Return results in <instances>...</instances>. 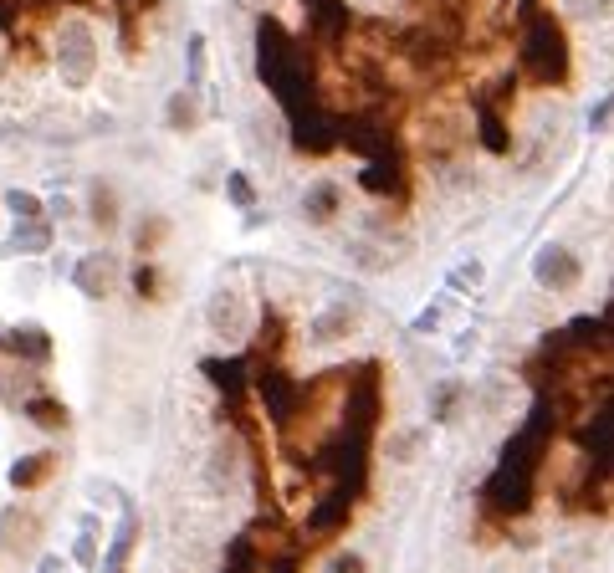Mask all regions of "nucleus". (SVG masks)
Segmentation results:
<instances>
[{"label": "nucleus", "instance_id": "f257e3e1", "mask_svg": "<svg viewBox=\"0 0 614 573\" xmlns=\"http://www.w3.org/2000/svg\"><path fill=\"white\" fill-rule=\"evenodd\" d=\"M522 67L538 82H563L568 77V36L548 11H533L528 31H522Z\"/></svg>", "mask_w": 614, "mask_h": 573}, {"label": "nucleus", "instance_id": "f03ea898", "mask_svg": "<svg viewBox=\"0 0 614 573\" xmlns=\"http://www.w3.org/2000/svg\"><path fill=\"white\" fill-rule=\"evenodd\" d=\"M533 272H538V282H543V287H553V292H574V287H579V277H584L579 256L568 251V246H543Z\"/></svg>", "mask_w": 614, "mask_h": 573}, {"label": "nucleus", "instance_id": "7ed1b4c3", "mask_svg": "<svg viewBox=\"0 0 614 573\" xmlns=\"http://www.w3.org/2000/svg\"><path fill=\"white\" fill-rule=\"evenodd\" d=\"M487 497H492V507L497 512H522L533 502V476H522V471H497L492 476V487H487Z\"/></svg>", "mask_w": 614, "mask_h": 573}, {"label": "nucleus", "instance_id": "20e7f679", "mask_svg": "<svg viewBox=\"0 0 614 573\" xmlns=\"http://www.w3.org/2000/svg\"><path fill=\"white\" fill-rule=\"evenodd\" d=\"M52 471H57V456H52V451L26 456V461L11 466V487H16V492H31V487H41V481H47Z\"/></svg>", "mask_w": 614, "mask_h": 573}, {"label": "nucleus", "instance_id": "39448f33", "mask_svg": "<svg viewBox=\"0 0 614 573\" xmlns=\"http://www.w3.org/2000/svg\"><path fill=\"white\" fill-rule=\"evenodd\" d=\"M77 282H82L87 297H103V292L113 287V261H108V256H87L82 267H77Z\"/></svg>", "mask_w": 614, "mask_h": 573}, {"label": "nucleus", "instance_id": "423d86ee", "mask_svg": "<svg viewBox=\"0 0 614 573\" xmlns=\"http://www.w3.org/2000/svg\"><path fill=\"white\" fill-rule=\"evenodd\" d=\"M261 394H267V405H272V415L287 425L292 420V400H297V389L282 379V374H267V379H261Z\"/></svg>", "mask_w": 614, "mask_h": 573}, {"label": "nucleus", "instance_id": "0eeeda50", "mask_svg": "<svg viewBox=\"0 0 614 573\" xmlns=\"http://www.w3.org/2000/svg\"><path fill=\"white\" fill-rule=\"evenodd\" d=\"M67 41H72V67H67V77H72V82H82V77H87V67H93V36H87V26H72V31H67Z\"/></svg>", "mask_w": 614, "mask_h": 573}, {"label": "nucleus", "instance_id": "6e6552de", "mask_svg": "<svg viewBox=\"0 0 614 573\" xmlns=\"http://www.w3.org/2000/svg\"><path fill=\"white\" fill-rule=\"evenodd\" d=\"M26 415H31L41 430H67V410H62L57 400H47V394H41V400H31V405H26Z\"/></svg>", "mask_w": 614, "mask_h": 573}, {"label": "nucleus", "instance_id": "1a4fd4ad", "mask_svg": "<svg viewBox=\"0 0 614 573\" xmlns=\"http://www.w3.org/2000/svg\"><path fill=\"white\" fill-rule=\"evenodd\" d=\"M343 522H348V492L328 497V502L313 512V527H318V533H333V527H343Z\"/></svg>", "mask_w": 614, "mask_h": 573}, {"label": "nucleus", "instance_id": "9d476101", "mask_svg": "<svg viewBox=\"0 0 614 573\" xmlns=\"http://www.w3.org/2000/svg\"><path fill=\"white\" fill-rule=\"evenodd\" d=\"M481 144H487L492 154H507V149H512L507 128H502V118H497L492 108H481Z\"/></svg>", "mask_w": 614, "mask_h": 573}, {"label": "nucleus", "instance_id": "9b49d317", "mask_svg": "<svg viewBox=\"0 0 614 573\" xmlns=\"http://www.w3.org/2000/svg\"><path fill=\"white\" fill-rule=\"evenodd\" d=\"M333 210H338V190L333 185H318L313 195H307V215L313 220H333Z\"/></svg>", "mask_w": 614, "mask_h": 573}, {"label": "nucleus", "instance_id": "f8f14e48", "mask_svg": "<svg viewBox=\"0 0 614 573\" xmlns=\"http://www.w3.org/2000/svg\"><path fill=\"white\" fill-rule=\"evenodd\" d=\"M93 220H98L103 231L118 220V200H113V190H108V185H98V190H93Z\"/></svg>", "mask_w": 614, "mask_h": 573}, {"label": "nucleus", "instance_id": "ddd939ff", "mask_svg": "<svg viewBox=\"0 0 614 573\" xmlns=\"http://www.w3.org/2000/svg\"><path fill=\"white\" fill-rule=\"evenodd\" d=\"M210 323L221 328V333H236V328H241V318H236V297H215V307H210Z\"/></svg>", "mask_w": 614, "mask_h": 573}, {"label": "nucleus", "instance_id": "4468645a", "mask_svg": "<svg viewBox=\"0 0 614 573\" xmlns=\"http://www.w3.org/2000/svg\"><path fill=\"white\" fill-rule=\"evenodd\" d=\"M164 231H169V226H164V215H149L144 226H139V236H134V241H139V251H154V246L164 241Z\"/></svg>", "mask_w": 614, "mask_h": 573}, {"label": "nucleus", "instance_id": "2eb2a0df", "mask_svg": "<svg viewBox=\"0 0 614 573\" xmlns=\"http://www.w3.org/2000/svg\"><path fill=\"white\" fill-rule=\"evenodd\" d=\"M169 123H174V128H195V103H190L185 93L169 98Z\"/></svg>", "mask_w": 614, "mask_h": 573}, {"label": "nucleus", "instance_id": "dca6fc26", "mask_svg": "<svg viewBox=\"0 0 614 573\" xmlns=\"http://www.w3.org/2000/svg\"><path fill=\"white\" fill-rule=\"evenodd\" d=\"M348 328H354V313H343V307H338V313H328V318L318 323V338H343Z\"/></svg>", "mask_w": 614, "mask_h": 573}, {"label": "nucleus", "instance_id": "f3484780", "mask_svg": "<svg viewBox=\"0 0 614 573\" xmlns=\"http://www.w3.org/2000/svg\"><path fill=\"white\" fill-rule=\"evenodd\" d=\"M134 292H139V297H159V272L149 267V261L134 272Z\"/></svg>", "mask_w": 614, "mask_h": 573}, {"label": "nucleus", "instance_id": "a211bd4d", "mask_svg": "<svg viewBox=\"0 0 614 573\" xmlns=\"http://www.w3.org/2000/svg\"><path fill=\"white\" fill-rule=\"evenodd\" d=\"M11 210H16V215H36L41 205H36L31 195H21V190H16V195H11Z\"/></svg>", "mask_w": 614, "mask_h": 573}, {"label": "nucleus", "instance_id": "6ab92c4d", "mask_svg": "<svg viewBox=\"0 0 614 573\" xmlns=\"http://www.w3.org/2000/svg\"><path fill=\"white\" fill-rule=\"evenodd\" d=\"M333 573H364V558L348 553V558H338V563H333Z\"/></svg>", "mask_w": 614, "mask_h": 573}, {"label": "nucleus", "instance_id": "aec40b11", "mask_svg": "<svg viewBox=\"0 0 614 573\" xmlns=\"http://www.w3.org/2000/svg\"><path fill=\"white\" fill-rule=\"evenodd\" d=\"M451 410H456V384H446V389H441V420H446Z\"/></svg>", "mask_w": 614, "mask_h": 573}, {"label": "nucleus", "instance_id": "412c9836", "mask_svg": "<svg viewBox=\"0 0 614 573\" xmlns=\"http://www.w3.org/2000/svg\"><path fill=\"white\" fill-rule=\"evenodd\" d=\"M231 195H236V200H241V205H251V185H246V180H241V174H236V180H231Z\"/></svg>", "mask_w": 614, "mask_h": 573}]
</instances>
